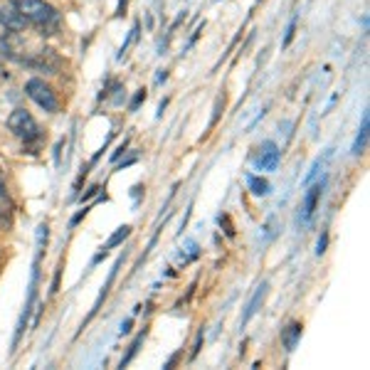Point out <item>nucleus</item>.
Instances as JSON below:
<instances>
[{
    "instance_id": "6ab92c4d",
    "label": "nucleus",
    "mask_w": 370,
    "mask_h": 370,
    "mask_svg": "<svg viewBox=\"0 0 370 370\" xmlns=\"http://www.w3.org/2000/svg\"><path fill=\"white\" fill-rule=\"evenodd\" d=\"M203 338H205V334H203V331H200V334H198V341H196V348H193V358H196V355H198V350H200Z\"/></svg>"
},
{
    "instance_id": "1a4fd4ad",
    "label": "nucleus",
    "mask_w": 370,
    "mask_h": 370,
    "mask_svg": "<svg viewBox=\"0 0 370 370\" xmlns=\"http://www.w3.org/2000/svg\"><path fill=\"white\" fill-rule=\"evenodd\" d=\"M368 129H370V116L368 111H363V123H360V131L355 136V144H353V156H360L368 146Z\"/></svg>"
},
{
    "instance_id": "6e6552de",
    "label": "nucleus",
    "mask_w": 370,
    "mask_h": 370,
    "mask_svg": "<svg viewBox=\"0 0 370 370\" xmlns=\"http://www.w3.org/2000/svg\"><path fill=\"white\" fill-rule=\"evenodd\" d=\"M301 329H303V326L294 321V324H289L287 329L282 331V343H284V348H287L289 353H292V350L296 348L299 341H301Z\"/></svg>"
},
{
    "instance_id": "ddd939ff",
    "label": "nucleus",
    "mask_w": 370,
    "mask_h": 370,
    "mask_svg": "<svg viewBox=\"0 0 370 370\" xmlns=\"http://www.w3.org/2000/svg\"><path fill=\"white\" fill-rule=\"evenodd\" d=\"M144 338H146V329H144V334L136 336L134 343L129 345V353H126V355H123V358H121V368H126V365H129L131 360H134V355L139 353V345H141V341H144Z\"/></svg>"
},
{
    "instance_id": "f03ea898",
    "label": "nucleus",
    "mask_w": 370,
    "mask_h": 370,
    "mask_svg": "<svg viewBox=\"0 0 370 370\" xmlns=\"http://www.w3.org/2000/svg\"><path fill=\"white\" fill-rule=\"evenodd\" d=\"M11 3L18 8V13H20L27 22H32V25L47 27L50 22L60 20V13H57L50 3H45V0H11Z\"/></svg>"
},
{
    "instance_id": "39448f33",
    "label": "nucleus",
    "mask_w": 370,
    "mask_h": 370,
    "mask_svg": "<svg viewBox=\"0 0 370 370\" xmlns=\"http://www.w3.org/2000/svg\"><path fill=\"white\" fill-rule=\"evenodd\" d=\"M279 160H282V151L274 141H264L259 146V153H257V168L259 170H277Z\"/></svg>"
},
{
    "instance_id": "2eb2a0df",
    "label": "nucleus",
    "mask_w": 370,
    "mask_h": 370,
    "mask_svg": "<svg viewBox=\"0 0 370 370\" xmlns=\"http://www.w3.org/2000/svg\"><path fill=\"white\" fill-rule=\"evenodd\" d=\"M136 35H139V22H136V25L131 27L129 37H126V42H123V45H121V50H118V57H123V55H126V50H129V47H131V42L136 40Z\"/></svg>"
},
{
    "instance_id": "7ed1b4c3",
    "label": "nucleus",
    "mask_w": 370,
    "mask_h": 370,
    "mask_svg": "<svg viewBox=\"0 0 370 370\" xmlns=\"http://www.w3.org/2000/svg\"><path fill=\"white\" fill-rule=\"evenodd\" d=\"M25 94L37 104V107L45 109L47 114H55L57 109H60V102H57L50 84H45V79H27Z\"/></svg>"
},
{
    "instance_id": "f257e3e1",
    "label": "nucleus",
    "mask_w": 370,
    "mask_h": 370,
    "mask_svg": "<svg viewBox=\"0 0 370 370\" xmlns=\"http://www.w3.org/2000/svg\"><path fill=\"white\" fill-rule=\"evenodd\" d=\"M8 131H11L15 139L25 141V144H35V141L42 139L40 123L35 121L27 109H15V111L8 116Z\"/></svg>"
},
{
    "instance_id": "0eeeda50",
    "label": "nucleus",
    "mask_w": 370,
    "mask_h": 370,
    "mask_svg": "<svg viewBox=\"0 0 370 370\" xmlns=\"http://www.w3.org/2000/svg\"><path fill=\"white\" fill-rule=\"evenodd\" d=\"M267 289H269V284H267V282H262V284H259V287H257V292L252 294V299L247 301V306H245V314H242V321H240L242 326H247V324H249V319H252V316L259 311V306H262L264 296H267Z\"/></svg>"
},
{
    "instance_id": "aec40b11",
    "label": "nucleus",
    "mask_w": 370,
    "mask_h": 370,
    "mask_svg": "<svg viewBox=\"0 0 370 370\" xmlns=\"http://www.w3.org/2000/svg\"><path fill=\"white\" fill-rule=\"evenodd\" d=\"M131 326H134V319H126V321H123V324H121V336H123V334H129Z\"/></svg>"
},
{
    "instance_id": "20e7f679",
    "label": "nucleus",
    "mask_w": 370,
    "mask_h": 370,
    "mask_svg": "<svg viewBox=\"0 0 370 370\" xmlns=\"http://www.w3.org/2000/svg\"><path fill=\"white\" fill-rule=\"evenodd\" d=\"M324 188H326V178H321L319 183H314L306 191V198H303V205H301V215H299V220H301L303 225H308V222H311V217H314L316 207H319L321 196H324Z\"/></svg>"
},
{
    "instance_id": "dca6fc26",
    "label": "nucleus",
    "mask_w": 370,
    "mask_h": 370,
    "mask_svg": "<svg viewBox=\"0 0 370 370\" xmlns=\"http://www.w3.org/2000/svg\"><path fill=\"white\" fill-rule=\"evenodd\" d=\"M141 102H146V89H139V92H136L134 102L129 104V109H131V111H136V109L141 107Z\"/></svg>"
},
{
    "instance_id": "5701e85b",
    "label": "nucleus",
    "mask_w": 370,
    "mask_h": 370,
    "mask_svg": "<svg viewBox=\"0 0 370 370\" xmlns=\"http://www.w3.org/2000/svg\"><path fill=\"white\" fill-rule=\"evenodd\" d=\"M0 225H3V220H0Z\"/></svg>"
},
{
    "instance_id": "f3484780",
    "label": "nucleus",
    "mask_w": 370,
    "mask_h": 370,
    "mask_svg": "<svg viewBox=\"0 0 370 370\" xmlns=\"http://www.w3.org/2000/svg\"><path fill=\"white\" fill-rule=\"evenodd\" d=\"M326 245H329V235H321V240H319V245H316V254H324L326 252Z\"/></svg>"
},
{
    "instance_id": "4468645a",
    "label": "nucleus",
    "mask_w": 370,
    "mask_h": 370,
    "mask_svg": "<svg viewBox=\"0 0 370 370\" xmlns=\"http://www.w3.org/2000/svg\"><path fill=\"white\" fill-rule=\"evenodd\" d=\"M296 22H299V15H294L292 20H289L287 35H284V42H282L284 47H289V45H292V40H294V32H296Z\"/></svg>"
},
{
    "instance_id": "423d86ee",
    "label": "nucleus",
    "mask_w": 370,
    "mask_h": 370,
    "mask_svg": "<svg viewBox=\"0 0 370 370\" xmlns=\"http://www.w3.org/2000/svg\"><path fill=\"white\" fill-rule=\"evenodd\" d=\"M0 25L6 27L8 32H20V30H25L27 20L18 13V8L13 6V3H8V6L0 8Z\"/></svg>"
},
{
    "instance_id": "a211bd4d",
    "label": "nucleus",
    "mask_w": 370,
    "mask_h": 370,
    "mask_svg": "<svg viewBox=\"0 0 370 370\" xmlns=\"http://www.w3.org/2000/svg\"><path fill=\"white\" fill-rule=\"evenodd\" d=\"M220 109H222V97H217V102H215V114H212V121H210V126H215V123H217V118H220Z\"/></svg>"
},
{
    "instance_id": "f8f14e48",
    "label": "nucleus",
    "mask_w": 370,
    "mask_h": 370,
    "mask_svg": "<svg viewBox=\"0 0 370 370\" xmlns=\"http://www.w3.org/2000/svg\"><path fill=\"white\" fill-rule=\"evenodd\" d=\"M129 235H131V225H121L111 237H109L107 245H104V247H107V249H114V247L123 245V240H129Z\"/></svg>"
},
{
    "instance_id": "4be33fe9",
    "label": "nucleus",
    "mask_w": 370,
    "mask_h": 370,
    "mask_svg": "<svg viewBox=\"0 0 370 370\" xmlns=\"http://www.w3.org/2000/svg\"><path fill=\"white\" fill-rule=\"evenodd\" d=\"M123 151H126V141H123V144H121V146H118V149H116V151H114L111 160H116V158H118V156H121V153H123Z\"/></svg>"
},
{
    "instance_id": "9d476101",
    "label": "nucleus",
    "mask_w": 370,
    "mask_h": 370,
    "mask_svg": "<svg viewBox=\"0 0 370 370\" xmlns=\"http://www.w3.org/2000/svg\"><path fill=\"white\" fill-rule=\"evenodd\" d=\"M13 212H15V205H13L11 196H8L6 183L0 180V220H3V222H11Z\"/></svg>"
},
{
    "instance_id": "9b49d317",
    "label": "nucleus",
    "mask_w": 370,
    "mask_h": 370,
    "mask_svg": "<svg viewBox=\"0 0 370 370\" xmlns=\"http://www.w3.org/2000/svg\"><path fill=\"white\" fill-rule=\"evenodd\" d=\"M247 188H249V193H252V196H257V198H264V196H269V193H272V185H269V180L259 178V175H249V178H247Z\"/></svg>"
},
{
    "instance_id": "412c9836",
    "label": "nucleus",
    "mask_w": 370,
    "mask_h": 370,
    "mask_svg": "<svg viewBox=\"0 0 370 370\" xmlns=\"http://www.w3.org/2000/svg\"><path fill=\"white\" fill-rule=\"evenodd\" d=\"M126 6H129V0H118L116 15H123V11H126Z\"/></svg>"
}]
</instances>
